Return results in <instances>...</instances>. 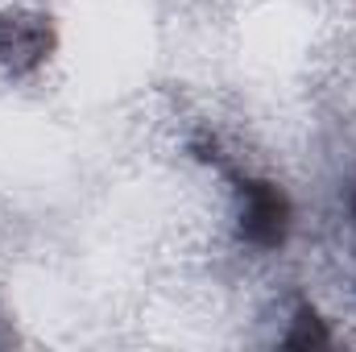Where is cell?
<instances>
[{
    "label": "cell",
    "instance_id": "obj_1",
    "mask_svg": "<svg viewBox=\"0 0 356 352\" xmlns=\"http://www.w3.org/2000/svg\"><path fill=\"white\" fill-rule=\"evenodd\" d=\"M220 170L232 178V191H236V237L249 249L277 253L286 245L290 228H294V203H290V195L273 178L236 175L224 162H220Z\"/></svg>",
    "mask_w": 356,
    "mask_h": 352
},
{
    "label": "cell",
    "instance_id": "obj_2",
    "mask_svg": "<svg viewBox=\"0 0 356 352\" xmlns=\"http://www.w3.org/2000/svg\"><path fill=\"white\" fill-rule=\"evenodd\" d=\"M282 344L286 349H323V344H332V332H327V323L319 319V311L311 303H298L294 328L282 336Z\"/></svg>",
    "mask_w": 356,
    "mask_h": 352
},
{
    "label": "cell",
    "instance_id": "obj_3",
    "mask_svg": "<svg viewBox=\"0 0 356 352\" xmlns=\"http://www.w3.org/2000/svg\"><path fill=\"white\" fill-rule=\"evenodd\" d=\"M348 211H353V224H356V182H353V195H348Z\"/></svg>",
    "mask_w": 356,
    "mask_h": 352
}]
</instances>
